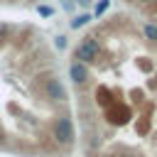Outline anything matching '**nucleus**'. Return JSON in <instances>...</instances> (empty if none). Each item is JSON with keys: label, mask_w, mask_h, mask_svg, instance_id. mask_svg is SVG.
<instances>
[{"label": "nucleus", "mask_w": 157, "mask_h": 157, "mask_svg": "<svg viewBox=\"0 0 157 157\" xmlns=\"http://www.w3.org/2000/svg\"><path fill=\"white\" fill-rule=\"evenodd\" d=\"M2 142H5V137H2V132H0V145H2Z\"/></svg>", "instance_id": "12"}, {"label": "nucleus", "mask_w": 157, "mask_h": 157, "mask_svg": "<svg viewBox=\"0 0 157 157\" xmlns=\"http://www.w3.org/2000/svg\"><path fill=\"white\" fill-rule=\"evenodd\" d=\"M96 56H98V42H96V37H83V42L74 49V59L81 61V64H91V61H96Z\"/></svg>", "instance_id": "1"}, {"label": "nucleus", "mask_w": 157, "mask_h": 157, "mask_svg": "<svg viewBox=\"0 0 157 157\" xmlns=\"http://www.w3.org/2000/svg\"><path fill=\"white\" fill-rule=\"evenodd\" d=\"M54 137H56L61 145H71V142H74V123H71L66 115L56 118V123H54Z\"/></svg>", "instance_id": "2"}, {"label": "nucleus", "mask_w": 157, "mask_h": 157, "mask_svg": "<svg viewBox=\"0 0 157 157\" xmlns=\"http://www.w3.org/2000/svg\"><path fill=\"white\" fill-rule=\"evenodd\" d=\"M61 7L64 10H74V0H61Z\"/></svg>", "instance_id": "10"}, {"label": "nucleus", "mask_w": 157, "mask_h": 157, "mask_svg": "<svg viewBox=\"0 0 157 157\" xmlns=\"http://www.w3.org/2000/svg\"><path fill=\"white\" fill-rule=\"evenodd\" d=\"M44 93H47V98H49V101H54V103H61V101H66V98H69L66 86H64L59 78H54V76L44 81Z\"/></svg>", "instance_id": "3"}, {"label": "nucleus", "mask_w": 157, "mask_h": 157, "mask_svg": "<svg viewBox=\"0 0 157 157\" xmlns=\"http://www.w3.org/2000/svg\"><path fill=\"white\" fill-rule=\"evenodd\" d=\"M108 5H110V0H101V2L96 5V10H93V12H96V15H103V12L108 10Z\"/></svg>", "instance_id": "7"}, {"label": "nucleus", "mask_w": 157, "mask_h": 157, "mask_svg": "<svg viewBox=\"0 0 157 157\" xmlns=\"http://www.w3.org/2000/svg\"><path fill=\"white\" fill-rule=\"evenodd\" d=\"M145 37L157 42V25H145Z\"/></svg>", "instance_id": "6"}, {"label": "nucleus", "mask_w": 157, "mask_h": 157, "mask_svg": "<svg viewBox=\"0 0 157 157\" xmlns=\"http://www.w3.org/2000/svg\"><path fill=\"white\" fill-rule=\"evenodd\" d=\"M105 157H120V155H105Z\"/></svg>", "instance_id": "13"}, {"label": "nucleus", "mask_w": 157, "mask_h": 157, "mask_svg": "<svg viewBox=\"0 0 157 157\" xmlns=\"http://www.w3.org/2000/svg\"><path fill=\"white\" fill-rule=\"evenodd\" d=\"M69 76H71L74 83H86V81H88V66L81 64V61H74V64L69 66Z\"/></svg>", "instance_id": "4"}, {"label": "nucleus", "mask_w": 157, "mask_h": 157, "mask_svg": "<svg viewBox=\"0 0 157 157\" xmlns=\"http://www.w3.org/2000/svg\"><path fill=\"white\" fill-rule=\"evenodd\" d=\"M78 2H81V5H88V2H91V0H78Z\"/></svg>", "instance_id": "11"}, {"label": "nucleus", "mask_w": 157, "mask_h": 157, "mask_svg": "<svg viewBox=\"0 0 157 157\" xmlns=\"http://www.w3.org/2000/svg\"><path fill=\"white\" fill-rule=\"evenodd\" d=\"M54 47H56V49H64V47H66V37H56V39H54Z\"/></svg>", "instance_id": "9"}, {"label": "nucleus", "mask_w": 157, "mask_h": 157, "mask_svg": "<svg viewBox=\"0 0 157 157\" xmlns=\"http://www.w3.org/2000/svg\"><path fill=\"white\" fill-rule=\"evenodd\" d=\"M155 5H157V0H155Z\"/></svg>", "instance_id": "14"}, {"label": "nucleus", "mask_w": 157, "mask_h": 157, "mask_svg": "<svg viewBox=\"0 0 157 157\" xmlns=\"http://www.w3.org/2000/svg\"><path fill=\"white\" fill-rule=\"evenodd\" d=\"M88 20H91V15H78V17H74V20H71V29H78V27H83Z\"/></svg>", "instance_id": "5"}, {"label": "nucleus", "mask_w": 157, "mask_h": 157, "mask_svg": "<svg viewBox=\"0 0 157 157\" xmlns=\"http://www.w3.org/2000/svg\"><path fill=\"white\" fill-rule=\"evenodd\" d=\"M37 10H39V15H44V17H52V15H54V10H52V7H47V5H39Z\"/></svg>", "instance_id": "8"}]
</instances>
